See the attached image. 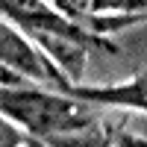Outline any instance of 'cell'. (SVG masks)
Segmentation results:
<instances>
[{
    "label": "cell",
    "instance_id": "5b68a950",
    "mask_svg": "<svg viewBox=\"0 0 147 147\" xmlns=\"http://www.w3.org/2000/svg\"><path fill=\"white\" fill-rule=\"evenodd\" d=\"M144 88H147V77H144V71H138L136 77H129L127 82H118V85L68 82L65 94L77 97L82 103H91V106H127V109H136V112H144V106H147Z\"/></svg>",
    "mask_w": 147,
    "mask_h": 147
},
{
    "label": "cell",
    "instance_id": "277c9868",
    "mask_svg": "<svg viewBox=\"0 0 147 147\" xmlns=\"http://www.w3.org/2000/svg\"><path fill=\"white\" fill-rule=\"evenodd\" d=\"M0 15L6 21H12L30 41H35L44 32L80 27L71 18H65L62 12H56L47 0H0Z\"/></svg>",
    "mask_w": 147,
    "mask_h": 147
},
{
    "label": "cell",
    "instance_id": "8992f818",
    "mask_svg": "<svg viewBox=\"0 0 147 147\" xmlns=\"http://www.w3.org/2000/svg\"><path fill=\"white\" fill-rule=\"evenodd\" d=\"M21 144H38L32 136H27L18 124H12V121L0 112V147H21Z\"/></svg>",
    "mask_w": 147,
    "mask_h": 147
},
{
    "label": "cell",
    "instance_id": "6da1fadb",
    "mask_svg": "<svg viewBox=\"0 0 147 147\" xmlns=\"http://www.w3.org/2000/svg\"><path fill=\"white\" fill-rule=\"evenodd\" d=\"M0 112L35 141H74L94 124L91 103L35 85H0Z\"/></svg>",
    "mask_w": 147,
    "mask_h": 147
},
{
    "label": "cell",
    "instance_id": "3957f363",
    "mask_svg": "<svg viewBox=\"0 0 147 147\" xmlns=\"http://www.w3.org/2000/svg\"><path fill=\"white\" fill-rule=\"evenodd\" d=\"M47 3L97 35L106 30L136 24L147 9V0H47Z\"/></svg>",
    "mask_w": 147,
    "mask_h": 147
},
{
    "label": "cell",
    "instance_id": "7a4b0ae2",
    "mask_svg": "<svg viewBox=\"0 0 147 147\" xmlns=\"http://www.w3.org/2000/svg\"><path fill=\"white\" fill-rule=\"evenodd\" d=\"M0 65L24 77L27 82H44L59 91H65V85H68L65 74L3 15H0Z\"/></svg>",
    "mask_w": 147,
    "mask_h": 147
},
{
    "label": "cell",
    "instance_id": "52a82bcc",
    "mask_svg": "<svg viewBox=\"0 0 147 147\" xmlns=\"http://www.w3.org/2000/svg\"><path fill=\"white\" fill-rule=\"evenodd\" d=\"M18 82H27L24 77H18V74H12L9 68L0 65V85H18Z\"/></svg>",
    "mask_w": 147,
    "mask_h": 147
}]
</instances>
